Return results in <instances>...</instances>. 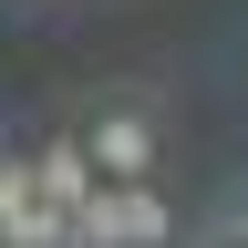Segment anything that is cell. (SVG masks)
Masks as SVG:
<instances>
[{"mask_svg": "<svg viewBox=\"0 0 248 248\" xmlns=\"http://www.w3.org/2000/svg\"><path fill=\"white\" fill-rule=\"evenodd\" d=\"M83 145H93V166H104V176H145V166H155V124H145L135 104H104Z\"/></svg>", "mask_w": 248, "mask_h": 248, "instance_id": "1", "label": "cell"}, {"mask_svg": "<svg viewBox=\"0 0 248 248\" xmlns=\"http://www.w3.org/2000/svg\"><path fill=\"white\" fill-rule=\"evenodd\" d=\"M42 207V166H21V155H0V248L21 238V217Z\"/></svg>", "mask_w": 248, "mask_h": 248, "instance_id": "3", "label": "cell"}, {"mask_svg": "<svg viewBox=\"0 0 248 248\" xmlns=\"http://www.w3.org/2000/svg\"><path fill=\"white\" fill-rule=\"evenodd\" d=\"M93 186H104V166H93V145H83V135L42 145V197H52V207H83Z\"/></svg>", "mask_w": 248, "mask_h": 248, "instance_id": "2", "label": "cell"}, {"mask_svg": "<svg viewBox=\"0 0 248 248\" xmlns=\"http://www.w3.org/2000/svg\"><path fill=\"white\" fill-rule=\"evenodd\" d=\"M238 248H248V207H238Z\"/></svg>", "mask_w": 248, "mask_h": 248, "instance_id": "4", "label": "cell"}]
</instances>
